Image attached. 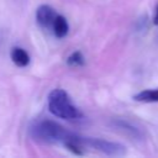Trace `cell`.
<instances>
[{"label": "cell", "instance_id": "2", "mask_svg": "<svg viewBox=\"0 0 158 158\" xmlns=\"http://www.w3.org/2000/svg\"><path fill=\"white\" fill-rule=\"evenodd\" d=\"M48 110L57 117L73 120L80 117L79 110L73 105L70 98L63 89H54L48 95Z\"/></svg>", "mask_w": 158, "mask_h": 158}, {"label": "cell", "instance_id": "10", "mask_svg": "<svg viewBox=\"0 0 158 158\" xmlns=\"http://www.w3.org/2000/svg\"><path fill=\"white\" fill-rule=\"evenodd\" d=\"M153 23L158 26V5H157V7H156V15H154V17H153Z\"/></svg>", "mask_w": 158, "mask_h": 158}, {"label": "cell", "instance_id": "7", "mask_svg": "<svg viewBox=\"0 0 158 158\" xmlns=\"http://www.w3.org/2000/svg\"><path fill=\"white\" fill-rule=\"evenodd\" d=\"M11 59L19 67H26L28 64V62H30V57H28L27 52L25 49H22V48H19V47H16V48L12 49V52H11Z\"/></svg>", "mask_w": 158, "mask_h": 158}, {"label": "cell", "instance_id": "4", "mask_svg": "<svg viewBox=\"0 0 158 158\" xmlns=\"http://www.w3.org/2000/svg\"><path fill=\"white\" fill-rule=\"evenodd\" d=\"M56 17H57L56 11L48 5H42L37 9L36 19H37L38 25L43 28H53Z\"/></svg>", "mask_w": 158, "mask_h": 158}, {"label": "cell", "instance_id": "6", "mask_svg": "<svg viewBox=\"0 0 158 158\" xmlns=\"http://www.w3.org/2000/svg\"><path fill=\"white\" fill-rule=\"evenodd\" d=\"M133 100L139 102H158V89H147L133 95Z\"/></svg>", "mask_w": 158, "mask_h": 158}, {"label": "cell", "instance_id": "3", "mask_svg": "<svg viewBox=\"0 0 158 158\" xmlns=\"http://www.w3.org/2000/svg\"><path fill=\"white\" fill-rule=\"evenodd\" d=\"M80 142L84 147H90L96 151H100L107 156H123L126 153V147L117 142L106 141L102 138H93V137H81Z\"/></svg>", "mask_w": 158, "mask_h": 158}, {"label": "cell", "instance_id": "1", "mask_svg": "<svg viewBox=\"0 0 158 158\" xmlns=\"http://www.w3.org/2000/svg\"><path fill=\"white\" fill-rule=\"evenodd\" d=\"M72 132L67 131L59 123L52 120H41L35 122L30 127V136L32 139L40 143H65L70 137Z\"/></svg>", "mask_w": 158, "mask_h": 158}, {"label": "cell", "instance_id": "9", "mask_svg": "<svg viewBox=\"0 0 158 158\" xmlns=\"http://www.w3.org/2000/svg\"><path fill=\"white\" fill-rule=\"evenodd\" d=\"M68 64L69 65H75V67H79V65H83L84 64V57L80 52H74L72 53L69 57H68Z\"/></svg>", "mask_w": 158, "mask_h": 158}, {"label": "cell", "instance_id": "8", "mask_svg": "<svg viewBox=\"0 0 158 158\" xmlns=\"http://www.w3.org/2000/svg\"><path fill=\"white\" fill-rule=\"evenodd\" d=\"M52 30H53V32H54V35H56L57 37H59V38L64 37V36L68 33V30H69L68 22H67V20H65V17H63V16H60V15H59V16L57 15Z\"/></svg>", "mask_w": 158, "mask_h": 158}, {"label": "cell", "instance_id": "5", "mask_svg": "<svg viewBox=\"0 0 158 158\" xmlns=\"http://www.w3.org/2000/svg\"><path fill=\"white\" fill-rule=\"evenodd\" d=\"M112 125L117 128V130H120V131H122L123 133H126V135H128V136H131V137H133V138H141L142 137V133H141V131H139V128H137V127H135L132 123H130L128 121H125V120H115L114 122H112Z\"/></svg>", "mask_w": 158, "mask_h": 158}]
</instances>
